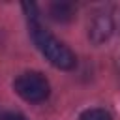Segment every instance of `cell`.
Returning a JSON list of instances; mask_svg holds the SVG:
<instances>
[{
    "instance_id": "obj_4",
    "label": "cell",
    "mask_w": 120,
    "mask_h": 120,
    "mask_svg": "<svg viewBox=\"0 0 120 120\" xmlns=\"http://www.w3.org/2000/svg\"><path fill=\"white\" fill-rule=\"evenodd\" d=\"M47 11H49V17L52 21H56V22H69L75 17L77 8L71 2H52V4H49Z\"/></svg>"
},
{
    "instance_id": "obj_6",
    "label": "cell",
    "mask_w": 120,
    "mask_h": 120,
    "mask_svg": "<svg viewBox=\"0 0 120 120\" xmlns=\"http://www.w3.org/2000/svg\"><path fill=\"white\" fill-rule=\"evenodd\" d=\"M0 120H26V116L21 112H6L0 116Z\"/></svg>"
},
{
    "instance_id": "obj_2",
    "label": "cell",
    "mask_w": 120,
    "mask_h": 120,
    "mask_svg": "<svg viewBox=\"0 0 120 120\" xmlns=\"http://www.w3.org/2000/svg\"><path fill=\"white\" fill-rule=\"evenodd\" d=\"M15 92L28 103H41L49 98L51 86L43 73L39 71H24L13 81Z\"/></svg>"
},
{
    "instance_id": "obj_5",
    "label": "cell",
    "mask_w": 120,
    "mask_h": 120,
    "mask_svg": "<svg viewBox=\"0 0 120 120\" xmlns=\"http://www.w3.org/2000/svg\"><path fill=\"white\" fill-rule=\"evenodd\" d=\"M79 120H112V114L105 109H99V107H94V109H86L81 112Z\"/></svg>"
},
{
    "instance_id": "obj_3",
    "label": "cell",
    "mask_w": 120,
    "mask_h": 120,
    "mask_svg": "<svg viewBox=\"0 0 120 120\" xmlns=\"http://www.w3.org/2000/svg\"><path fill=\"white\" fill-rule=\"evenodd\" d=\"M114 32V17L111 9H99L88 22V39L94 45L105 43Z\"/></svg>"
},
{
    "instance_id": "obj_1",
    "label": "cell",
    "mask_w": 120,
    "mask_h": 120,
    "mask_svg": "<svg viewBox=\"0 0 120 120\" xmlns=\"http://www.w3.org/2000/svg\"><path fill=\"white\" fill-rule=\"evenodd\" d=\"M22 9L28 19V30L32 36V41L39 49V52L58 69H73L77 66V56L75 52L62 43L58 38H54L39 21V11L36 4H22Z\"/></svg>"
}]
</instances>
